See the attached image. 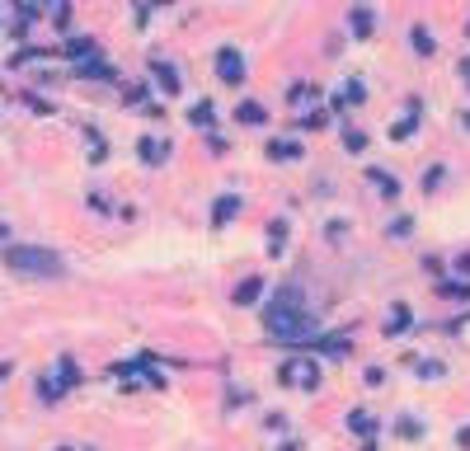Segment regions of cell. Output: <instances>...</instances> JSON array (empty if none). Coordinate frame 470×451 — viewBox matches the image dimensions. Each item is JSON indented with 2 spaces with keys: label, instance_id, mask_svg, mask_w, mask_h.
Masks as SVG:
<instances>
[{
  "label": "cell",
  "instance_id": "obj_1",
  "mask_svg": "<svg viewBox=\"0 0 470 451\" xmlns=\"http://www.w3.org/2000/svg\"><path fill=\"white\" fill-rule=\"evenodd\" d=\"M263 319H268V329L283 334V339H301L306 329H315L311 306H306V296L296 292V287H283V292L273 296L268 311H263Z\"/></svg>",
  "mask_w": 470,
  "mask_h": 451
},
{
  "label": "cell",
  "instance_id": "obj_2",
  "mask_svg": "<svg viewBox=\"0 0 470 451\" xmlns=\"http://www.w3.org/2000/svg\"><path fill=\"white\" fill-rule=\"evenodd\" d=\"M5 264L14 268V273H28V277H52V273H61V259H57L52 249H33V244H10L5 249Z\"/></svg>",
  "mask_w": 470,
  "mask_h": 451
},
{
  "label": "cell",
  "instance_id": "obj_3",
  "mask_svg": "<svg viewBox=\"0 0 470 451\" xmlns=\"http://www.w3.org/2000/svg\"><path fill=\"white\" fill-rule=\"evenodd\" d=\"M283 386H292V390H311V386H320V367H315L311 357H292L287 367H283Z\"/></svg>",
  "mask_w": 470,
  "mask_h": 451
},
{
  "label": "cell",
  "instance_id": "obj_4",
  "mask_svg": "<svg viewBox=\"0 0 470 451\" xmlns=\"http://www.w3.org/2000/svg\"><path fill=\"white\" fill-rule=\"evenodd\" d=\"M216 76L226 80V85H235V80H245V61H240V52H231V48H221V52H216Z\"/></svg>",
  "mask_w": 470,
  "mask_h": 451
},
{
  "label": "cell",
  "instance_id": "obj_5",
  "mask_svg": "<svg viewBox=\"0 0 470 451\" xmlns=\"http://www.w3.org/2000/svg\"><path fill=\"white\" fill-rule=\"evenodd\" d=\"M71 381H76V367H71V357H61V376H57V381H43V395L57 399L66 386H71Z\"/></svg>",
  "mask_w": 470,
  "mask_h": 451
},
{
  "label": "cell",
  "instance_id": "obj_6",
  "mask_svg": "<svg viewBox=\"0 0 470 451\" xmlns=\"http://www.w3.org/2000/svg\"><path fill=\"white\" fill-rule=\"evenodd\" d=\"M235 118H240V123H249V127H259V123L268 118V113H263L259 104H240V108H235Z\"/></svg>",
  "mask_w": 470,
  "mask_h": 451
},
{
  "label": "cell",
  "instance_id": "obj_7",
  "mask_svg": "<svg viewBox=\"0 0 470 451\" xmlns=\"http://www.w3.org/2000/svg\"><path fill=\"white\" fill-rule=\"evenodd\" d=\"M235 212H240V198H221V202H216V212H212V221L221 226V221H231Z\"/></svg>",
  "mask_w": 470,
  "mask_h": 451
},
{
  "label": "cell",
  "instance_id": "obj_8",
  "mask_svg": "<svg viewBox=\"0 0 470 451\" xmlns=\"http://www.w3.org/2000/svg\"><path fill=\"white\" fill-rule=\"evenodd\" d=\"M259 277H245V282H240V287H235V301H240V306H245V301H254V296H259Z\"/></svg>",
  "mask_w": 470,
  "mask_h": 451
},
{
  "label": "cell",
  "instance_id": "obj_9",
  "mask_svg": "<svg viewBox=\"0 0 470 451\" xmlns=\"http://www.w3.org/2000/svg\"><path fill=\"white\" fill-rule=\"evenodd\" d=\"M348 428H353V432H362V437H371V432H376V419H371V414H353Z\"/></svg>",
  "mask_w": 470,
  "mask_h": 451
},
{
  "label": "cell",
  "instance_id": "obj_10",
  "mask_svg": "<svg viewBox=\"0 0 470 451\" xmlns=\"http://www.w3.org/2000/svg\"><path fill=\"white\" fill-rule=\"evenodd\" d=\"M156 76L165 80V90H170V94L179 90V76H174V66H170V61H156Z\"/></svg>",
  "mask_w": 470,
  "mask_h": 451
},
{
  "label": "cell",
  "instance_id": "obj_11",
  "mask_svg": "<svg viewBox=\"0 0 470 451\" xmlns=\"http://www.w3.org/2000/svg\"><path fill=\"white\" fill-rule=\"evenodd\" d=\"M367 28H371V10L358 5V10H353V33H367Z\"/></svg>",
  "mask_w": 470,
  "mask_h": 451
},
{
  "label": "cell",
  "instance_id": "obj_12",
  "mask_svg": "<svg viewBox=\"0 0 470 451\" xmlns=\"http://www.w3.org/2000/svg\"><path fill=\"white\" fill-rule=\"evenodd\" d=\"M268 151H273V156H287V160H296V156H301V146H296V141H273Z\"/></svg>",
  "mask_w": 470,
  "mask_h": 451
},
{
  "label": "cell",
  "instance_id": "obj_13",
  "mask_svg": "<svg viewBox=\"0 0 470 451\" xmlns=\"http://www.w3.org/2000/svg\"><path fill=\"white\" fill-rule=\"evenodd\" d=\"M141 156H146V165H160V156H165V146H156V141L146 136V141H141Z\"/></svg>",
  "mask_w": 470,
  "mask_h": 451
},
{
  "label": "cell",
  "instance_id": "obj_14",
  "mask_svg": "<svg viewBox=\"0 0 470 451\" xmlns=\"http://www.w3.org/2000/svg\"><path fill=\"white\" fill-rule=\"evenodd\" d=\"M400 329H409V306H395L391 315V334H400Z\"/></svg>",
  "mask_w": 470,
  "mask_h": 451
},
{
  "label": "cell",
  "instance_id": "obj_15",
  "mask_svg": "<svg viewBox=\"0 0 470 451\" xmlns=\"http://www.w3.org/2000/svg\"><path fill=\"white\" fill-rule=\"evenodd\" d=\"M414 43H418V52H433V38H428L423 28H414Z\"/></svg>",
  "mask_w": 470,
  "mask_h": 451
}]
</instances>
